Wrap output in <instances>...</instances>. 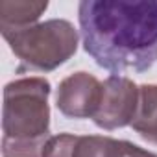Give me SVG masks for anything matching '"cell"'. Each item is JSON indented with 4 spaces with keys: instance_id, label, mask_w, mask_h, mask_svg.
<instances>
[{
    "instance_id": "52a82bcc",
    "label": "cell",
    "mask_w": 157,
    "mask_h": 157,
    "mask_svg": "<svg viewBox=\"0 0 157 157\" xmlns=\"http://www.w3.org/2000/svg\"><path fill=\"white\" fill-rule=\"evenodd\" d=\"M139 107L131 128L151 144H157V85L144 83L139 87Z\"/></svg>"
},
{
    "instance_id": "277c9868",
    "label": "cell",
    "mask_w": 157,
    "mask_h": 157,
    "mask_svg": "<svg viewBox=\"0 0 157 157\" xmlns=\"http://www.w3.org/2000/svg\"><path fill=\"white\" fill-rule=\"evenodd\" d=\"M43 157H157V153L113 137L59 133L48 139Z\"/></svg>"
},
{
    "instance_id": "6da1fadb",
    "label": "cell",
    "mask_w": 157,
    "mask_h": 157,
    "mask_svg": "<svg viewBox=\"0 0 157 157\" xmlns=\"http://www.w3.org/2000/svg\"><path fill=\"white\" fill-rule=\"evenodd\" d=\"M85 52L109 72H144L157 61V0H83L78 6Z\"/></svg>"
},
{
    "instance_id": "5b68a950",
    "label": "cell",
    "mask_w": 157,
    "mask_h": 157,
    "mask_svg": "<svg viewBox=\"0 0 157 157\" xmlns=\"http://www.w3.org/2000/svg\"><path fill=\"white\" fill-rule=\"evenodd\" d=\"M102 87V100L93 122L107 131L131 124L139 107V87L124 76H109Z\"/></svg>"
},
{
    "instance_id": "ba28073f",
    "label": "cell",
    "mask_w": 157,
    "mask_h": 157,
    "mask_svg": "<svg viewBox=\"0 0 157 157\" xmlns=\"http://www.w3.org/2000/svg\"><path fill=\"white\" fill-rule=\"evenodd\" d=\"M48 2L32 0H2L0 2V28H24L35 24L46 11Z\"/></svg>"
},
{
    "instance_id": "7a4b0ae2",
    "label": "cell",
    "mask_w": 157,
    "mask_h": 157,
    "mask_svg": "<svg viewBox=\"0 0 157 157\" xmlns=\"http://www.w3.org/2000/svg\"><path fill=\"white\" fill-rule=\"evenodd\" d=\"M50 83L21 78L4 87L2 157H43L50 139Z\"/></svg>"
},
{
    "instance_id": "8992f818",
    "label": "cell",
    "mask_w": 157,
    "mask_h": 157,
    "mask_svg": "<svg viewBox=\"0 0 157 157\" xmlns=\"http://www.w3.org/2000/svg\"><path fill=\"white\" fill-rule=\"evenodd\" d=\"M102 83L89 72H76L59 83L56 105L67 118H93L102 100Z\"/></svg>"
},
{
    "instance_id": "3957f363",
    "label": "cell",
    "mask_w": 157,
    "mask_h": 157,
    "mask_svg": "<svg viewBox=\"0 0 157 157\" xmlns=\"http://www.w3.org/2000/svg\"><path fill=\"white\" fill-rule=\"evenodd\" d=\"M0 32L22 65L41 72L56 70L78 50V32L65 19L35 22L24 28H0Z\"/></svg>"
}]
</instances>
